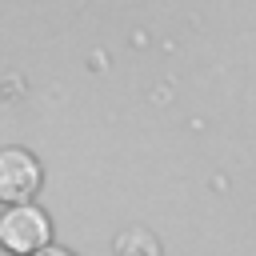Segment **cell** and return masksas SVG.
Returning <instances> with one entry per match:
<instances>
[{"label": "cell", "instance_id": "1", "mask_svg": "<svg viewBox=\"0 0 256 256\" xmlns=\"http://www.w3.org/2000/svg\"><path fill=\"white\" fill-rule=\"evenodd\" d=\"M0 244L16 256H32L44 244H52V220L48 212L32 200V204H16L0 212Z\"/></svg>", "mask_w": 256, "mask_h": 256}, {"label": "cell", "instance_id": "2", "mask_svg": "<svg viewBox=\"0 0 256 256\" xmlns=\"http://www.w3.org/2000/svg\"><path fill=\"white\" fill-rule=\"evenodd\" d=\"M44 168L28 148H0V204L16 208V204H32V196L40 192Z\"/></svg>", "mask_w": 256, "mask_h": 256}, {"label": "cell", "instance_id": "3", "mask_svg": "<svg viewBox=\"0 0 256 256\" xmlns=\"http://www.w3.org/2000/svg\"><path fill=\"white\" fill-rule=\"evenodd\" d=\"M112 248H116V256H160V240H156L148 228H140V224L124 228V232L112 240Z\"/></svg>", "mask_w": 256, "mask_h": 256}, {"label": "cell", "instance_id": "4", "mask_svg": "<svg viewBox=\"0 0 256 256\" xmlns=\"http://www.w3.org/2000/svg\"><path fill=\"white\" fill-rule=\"evenodd\" d=\"M32 256H76V252L60 248V244H44V248H40V252H32Z\"/></svg>", "mask_w": 256, "mask_h": 256}]
</instances>
